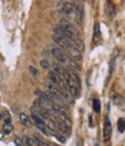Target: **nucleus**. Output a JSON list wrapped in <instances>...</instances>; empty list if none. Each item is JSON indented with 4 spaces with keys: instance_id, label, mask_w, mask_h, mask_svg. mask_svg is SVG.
Here are the masks:
<instances>
[{
    "instance_id": "obj_15",
    "label": "nucleus",
    "mask_w": 125,
    "mask_h": 146,
    "mask_svg": "<svg viewBox=\"0 0 125 146\" xmlns=\"http://www.w3.org/2000/svg\"><path fill=\"white\" fill-rule=\"evenodd\" d=\"M19 117H20V121H21V123H22L23 125H26V126H30V118H29V116H27L26 114L21 113Z\"/></svg>"
},
{
    "instance_id": "obj_21",
    "label": "nucleus",
    "mask_w": 125,
    "mask_h": 146,
    "mask_svg": "<svg viewBox=\"0 0 125 146\" xmlns=\"http://www.w3.org/2000/svg\"><path fill=\"white\" fill-rule=\"evenodd\" d=\"M41 66L43 67V68H45V70H49V67H50V65H49V63L45 60V59H43V60H41Z\"/></svg>"
},
{
    "instance_id": "obj_24",
    "label": "nucleus",
    "mask_w": 125,
    "mask_h": 146,
    "mask_svg": "<svg viewBox=\"0 0 125 146\" xmlns=\"http://www.w3.org/2000/svg\"><path fill=\"white\" fill-rule=\"evenodd\" d=\"M4 138V132H1V131H0V140H1Z\"/></svg>"
},
{
    "instance_id": "obj_8",
    "label": "nucleus",
    "mask_w": 125,
    "mask_h": 146,
    "mask_svg": "<svg viewBox=\"0 0 125 146\" xmlns=\"http://www.w3.org/2000/svg\"><path fill=\"white\" fill-rule=\"evenodd\" d=\"M49 78H50V81L53 84V85H57V86H63V87H65L66 85H65V82L58 77V74L55 72V71H50L49 72Z\"/></svg>"
},
{
    "instance_id": "obj_11",
    "label": "nucleus",
    "mask_w": 125,
    "mask_h": 146,
    "mask_svg": "<svg viewBox=\"0 0 125 146\" xmlns=\"http://www.w3.org/2000/svg\"><path fill=\"white\" fill-rule=\"evenodd\" d=\"M110 100L117 106V107H123L124 106V100H123V98L120 96V95H118L117 93H115V92H110Z\"/></svg>"
},
{
    "instance_id": "obj_20",
    "label": "nucleus",
    "mask_w": 125,
    "mask_h": 146,
    "mask_svg": "<svg viewBox=\"0 0 125 146\" xmlns=\"http://www.w3.org/2000/svg\"><path fill=\"white\" fill-rule=\"evenodd\" d=\"M14 144H15L16 146H22L23 141H22V139H21L20 137H15V139H14Z\"/></svg>"
},
{
    "instance_id": "obj_7",
    "label": "nucleus",
    "mask_w": 125,
    "mask_h": 146,
    "mask_svg": "<svg viewBox=\"0 0 125 146\" xmlns=\"http://www.w3.org/2000/svg\"><path fill=\"white\" fill-rule=\"evenodd\" d=\"M52 40H53V42H55L56 44H58L59 46H60V49L63 50H65L67 46H68V44H71V42L69 41H67L66 38H64V37H60V36H57V35H55L53 34L52 35Z\"/></svg>"
},
{
    "instance_id": "obj_6",
    "label": "nucleus",
    "mask_w": 125,
    "mask_h": 146,
    "mask_svg": "<svg viewBox=\"0 0 125 146\" xmlns=\"http://www.w3.org/2000/svg\"><path fill=\"white\" fill-rule=\"evenodd\" d=\"M59 23H60V27H63L65 30H67L68 33H71V34H73L74 36H77V34H78V30H77V28L71 23L69 21H67V20H65V19H62L60 21H59Z\"/></svg>"
},
{
    "instance_id": "obj_25",
    "label": "nucleus",
    "mask_w": 125,
    "mask_h": 146,
    "mask_svg": "<svg viewBox=\"0 0 125 146\" xmlns=\"http://www.w3.org/2000/svg\"><path fill=\"white\" fill-rule=\"evenodd\" d=\"M3 119V115H1V113H0V121Z\"/></svg>"
},
{
    "instance_id": "obj_16",
    "label": "nucleus",
    "mask_w": 125,
    "mask_h": 146,
    "mask_svg": "<svg viewBox=\"0 0 125 146\" xmlns=\"http://www.w3.org/2000/svg\"><path fill=\"white\" fill-rule=\"evenodd\" d=\"M100 38V25L96 23L95 27H94V36H93V42H97Z\"/></svg>"
},
{
    "instance_id": "obj_12",
    "label": "nucleus",
    "mask_w": 125,
    "mask_h": 146,
    "mask_svg": "<svg viewBox=\"0 0 125 146\" xmlns=\"http://www.w3.org/2000/svg\"><path fill=\"white\" fill-rule=\"evenodd\" d=\"M74 17H75V21L78 25H81L82 22V17H83V14H82V7L79 6V5H75V13H74Z\"/></svg>"
},
{
    "instance_id": "obj_13",
    "label": "nucleus",
    "mask_w": 125,
    "mask_h": 146,
    "mask_svg": "<svg viewBox=\"0 0 125 146\" xmlns=\"http://www.w3.org/2000/svg\"><path fill=\"white\" fill-rule=\"evenodd\" d=\"M106 14H108V16L110 17V19H114L115 17V14H116V9H115V6L111 4V3H108L106 4Z\"/></svg>"
},
{
    "instance_id": "obj_2",
    "label": "nucleus",
    "mask_w": 125,
    "mask_h": 146,
    "mask_svg": "<svg viewBox=\"0 0 125 146\" xmlns=\"http://www.w3.org/2000/svg\"><path fill=\"white\" fill-rule=\"evenodd\" d=\"M65 85H66V87L68 89L69 94L72 96H78L79 95V93H80V86L74 81L73 77L71 76L69 71H67L66 76H65Z\"/></svg>"
},
{
    "instance_id": "obj_4",
    "label": "nucleus",
    "mask_w": 125,
    "mask_h": 146,
    "mask_svg": "<svg viewBox=\"0 0 125 146\" xmlns=\"http://www.w3.org/2000/svg\"><path fill=\"white\" fill-rule=\"evenodd\" d=\"M65 50L67 51V53L69 54L71 58H72L73 60H75V62H80V60H82V54H81V51H80L78 48H75L72 43L68 44V46H67Z\"/></svg>"
},
{
    "instance_id": "obj_17",
    "label": "nucleus",
    "mask_w": 125,
    "mask_h": 146,
    "mask_svg": "<svg viewBox=\"0 0 125 146\" xmlns=\"http://www.w3.org/2000/svg\"><path fill=\"white\" fill-rule=\"evenodd\" d=\"M93 109L95 113H100L101 111V102L99 99H94L93 100Z\"/></svg>"
},
{
    "instance_id": "obj_9",
    "label": "nucleus",
    "mask_w": 125,
    "mask_h": 146,
    "mask_svg": "<svg viewBox=\"0 0 125 146\" xmlns=\"http://www.w3.org/2000/svg\"><path fill=\"white\" fill-rule=\"evenodd\" d=\"M52 110L56 111V113L59 114V115H63V116L68 117V113H67V110H66V108H65L64 106L59 104V103H52Z\"/></svg>"
},
{
    "instance_id": "obj_26",
    "label": "nucleus",
    "mask_w": 125,
    "mask_h": 146,
    "mask_svg": "<svg viewBox=\"0 0 125 146\" xmlns=\"http://www.w3.org/2000/svg\"><path fill=\"white\" fill-rule=\"evenodd\" d=\"M95 146H100V144H95Z\"/></svg>"
},
{
    "instance_id": "obj_3",
    "label": "nucleus",
    "mask_w": 125,
    "mask_h": 146,
    "mask_svg": "<svg viewBox=\"0 0 125 146\" xmlns=\"http://www.w3.org/2000/svg\"><path fill=\"white\" fill-rule=\"evenodd\" d=\"M58 11L60 14L69 16V15H74L75 13V5L72 3H67V1H63L59 3L58 5Z\"/></svg>"
},
{
    "instance_id": "obj_14",
    "label": "nucleus",
    "mask_w": 125,
    "mask_h": 146,
    "mask_svg": "<svg viewBox=\"0 0 125 146\" xmlns=\"http://www.w3.org/2000/svg\"><path fill=\"white\" fill-rule=\"evenodd\" d=\"M30 118L36 123V125H45V122H44V119L42 118V117H40L38 115H36V114H31L30 115Z\"/></svg>"
},
{
    "instance_id": "obj_18",
    "label": "nucleus",
    "mask_w": 125,
    "mask_h": 146,
    "mask_svg": "<svg viewBox=\"0 0 125 146\" xmlns=\"http://www.w3.org/2000/svg\"><path fill=\"white\" fill-rule=\"evenodd\" d=\"M117 127H118V131L122 133L125 130V118H119L117 122Z\"/></svg>"
},
{
    "instance_id": "obj_1",
    "label": "nucleus",
    "mask_w": 125,
    "mask_h": 146,
    "mask_svg": "<svg viewBox=\"0 0 125 146\" xmlns=\"http://www.w3.org/2000/svg\"><path fill=\"white\" fill-rule=\"evenodd\" d=\"M51 53L53 54V57H55L59 63H62L64 65H67L69 68H72V70H77V71L80 70V66L75 63V60H73L71 57H68L67 53L65 51H63L60 48L52 46L51 48Z\"/></svg>"
},
{
    "instance_id": "obj_5",
    "label": "nucleus",
    "mask_w": 125,
    "mask_h": 146,
    "mask_svg": "<svg viewBox=\"0 0 125 146\" xmlns=\"http://www.w3.org/2000/svg\"><path fill=\"white\" fill-rule=\"evenodd\" d=\"M111 132H112V129H111V123H110V119L109 117H105V121H104V126H103V139L105 141H108L111 137Z\"/></svg>"
},
{
    "instance_id": "obj_19",
    "label": "nucleus",
    "mask_w": 125,
    "mask_h": 146,
    "mask_svg": "<svg viewBox=\"0 0 125 146\" xmlns=\"http://www.w3.org/2000/svg\"><path fill=\"white\" fill-rule=\"evenodd\" d=\"M13 131V125L11 124V123H5V125H4V127H3V132L4 133H11Z\"/></svg>"
},
{
    "instance_id": "obj_10",
    "label": "nucleus",
    "mask_w": 125,
    "mask_h": 146,
    "mask_svg": "<svg viewBox=\"0 0 125 146\" xmlns=\"http://www.w3.org/2000/svg\"><path fill=\"white\" fill-rule=\"evenodd\" d=\"M53 68H55V72L58 74V77L65 82V76H66V73H67V70H65L62 65L59 64H53Z\"/></svg>"
},
{
    "instance_id": "obj_22",
    "label": "nucleus",
    "mask_w": 125,
    "mask_h": 146,
    "mask_svg": "<svg viewBox=\"0 0 125 146\" xmlns=\"http://www.w3.org/2000/svg\"><path fill=\"white\" fill-rule=\"evenodd\" d=\"M29 72L31 73V74H32V76H37V74H38V72H37V70H36V68H35L34 66H29Z\"/></svg>"
},
{
    "instance_id": "obj_23",
    "label": "nucleus",
    "mask_w": 125,
    "mask_h": 146,
    "mask_svg": "<svg viewBox=\"0 0 125 146\" xmlns=\"http://www.w3.org/2000/svg\"><path fill=\"white\" fill-rule=\"evenodd\" d=\"M89 126L91 127H93L94 125H93V119H92V116H89Z\"/></svg>"
}]
</instances>
